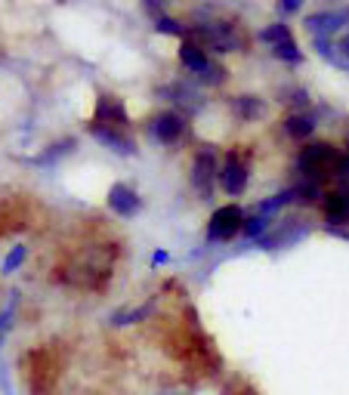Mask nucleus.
<instances>
[{"instance_id":"nucleus-14","label":"nucleus","mask_w":349,"mask_h":395,"mask_svg":"<svg viewBox=\"0 0 349 395\" xmlns=\"http://www.w3.org/2000/svg\"><path fill=\"white\" fill-rule=\"evenodd\" d=\"M313 130H315V124L309 118H290L288 120V133L290 136H309Z\"/></svg>"},{"instance_id":"nucleus-7","label":"nucleus","mask_w":349,"mask_h":395,"mask_svg":"<svg viewBox=\"0 0 349 395\" xmlns=\"http://www.w3.org/2000/svg\"><path fill=\"white\" fill-rule=\"evenodd\" d=\"M263 41L272 43V53H275L278 59H285V62H297L300 59V50H297V43L290 41V31L285 25L266 28V31H263Z\"/></svg>"},{"instance_id":"nucleus-5","label":"nucleus","mask_w":349,"mask_h":395,"mask_svg":"<svg viewBox=\"0 0 349 395\" xmlns=\"http://www.w3.org/2000/svg\"><path fill=\"white\" fill-rule=\"evenodd\" d=\"M238 232H244V210L238 204L220 207L207 222V238L211 241H232Z\"/></svg>"},{"instance_id":"nucleus-8","label":"nucleus","mask_w":349,"mask_h":395,"mask_svg":"<svg viewBox=\"0 0 349 395\" xmlns=\"http://www.w3.org/2000/svg\"><path fill=\"white\" fill-rule=\"evenodd\" d=\"M192 180H195V189L201 192L204 198L213 192V183H216V161H213L211 152H201V155L195 158V173H192Z\"/></svg>"},{"instance_id":"nucleus-19","label":"nucleus","mask_w":349,"mask_h":395,"mask_svg":"<svg viewBox=\"0 0 349 395\" xmlns=\"http://www.w3.org/2000/svg\"><path fill=\"white\" fill-rule=\"evenodd\" d=\"M340 50H343V56H349V37H346V41L340 43Z\"/></svg>"},{"instance_id":"nucleus-13","label":"nucleus","mask_w":349,"mask_h":395,"mask_svg":"<svg viewBox=\"0 0 349 395\" xmlns=\"http://www.w3.org/2000/svg\"><path fill=\"white\" fill-rule=\"evenodd\" d=\"M179 59L186 62V68H192L195 74H204V71H211V65H207V56L201 46H195V43H183L179 46Z\"/></svg>"},{"instance_id":"nucleus-2","label":"nucleus","mask_w":349,"mask_h":395,"mask_svg":"<svg viewBox=\"0 0 349 395\" xmlns=\"http://www.w3.org/2000/svg\"><path fill=\"white\" fill-rule=\"evenodd\" d=\"M69 359H71L69 346H62L59 340L28 346L22 352V359H19L28 395H56L65 371H69Z\"/></svg>"},{"instance_id":"nucleus-20","label":"nucleus","mask_w":349,"mask_h":395,"mask_svg":"<svg viewBox=\"0 0 349 395\" xmlns=\"http://www.w3.org/2000/svg\"><path fill=\"white\" fill-rule=\"evenodd\" d=\"M343 170H349V158H346V161H343Z\"/></svg>"},{"instance_id":"nucleus-3","label":"nucleus","mask_w":349,"mask_h":395,"mask_svg":"<svg viewBox=\"0 0 349 395\" xmlns=\"http://www.w3.org/2000/svg\"><path fill=\"white\" fill-rule=\"evenodd\" d=\"M34 222L31 198L28 195H0V241L25 232Z\"/></svg>"},{"instance_id":"nucleus-10","label":"nucleus","mask_w":349,"mask_h":395,"mask_svg":"<svg viewBox=\"0 0 349 395\" xmlns=\"http://www.w3.org/2000/svg\"><path fill=\"white\" fill-rule=\"evenodd\" d=\"M322 210H325L328 225H343V222H349V192H331V195H325Z\"/></svg>"},{"instance_id":"nucleus-9","label":"nucleus","mask_w":349,"mask_h":395,"mask_svg":"<svg viewBox=\"0 0 349 395\" xmlns=\"http://www.w3.org/2000/svg\"><path fill=\"white\" fill-rule=\"evenodd\" d=\"M152 133L158 136V143H164V145H173V143H179L183 139V133H186V124H183V118L179 115H173V111H167V115H161L152 124Z\"/></svg>"},{"instance_id":"nucleus-4","label":"nucleus","mask_w":349,"mask_h":395,"mask_svg":"<svg viewBox=\"0 0 349 395\" xmlns=\"http://www.w3.org/2000/svg\"><path fill=\"white\" fill-rule=\"evenodd\" d=\"M248 180H251V170H248V158H244L241 152H226V161L223 167L216 170V183L223 185V192L229 195H241L244 189H248Z\"/></svg>"},{"instance_id":"nucleus-12","label":"nucleus","mask_w":349,"mask_h":395,"mask_svg":"<svg viewBox=\"0 0 349 395\" xmlns=\"http://www.w3.org/2000/svg\"><path fill=\"white\" fill-rule=\"evenodd\" d=\"M306 25H309V31H313L315 37L322 34V37H331L337 28L346 25V13H322V16H309L306 19Z\"/></svg>"},{"instance_id":"nucleus-15","label":"nucleus","mask_w":349,"mask_h":395,"mask_svg":"<svg viewBox=\"0 0 349 395\" xmlns=\"http://www.w3.org/2000/svg\"><path fill=\"white\" fill-rule=\"evenodd\" d=\"M226 395H260L257 389L251 386L248 380H241V377H235L232 383H229V389H226Z\"/></svg>"},{"instance_id":"nucleus-16","label":"nucleus","mask_w":349,"mask_h":395,"mask_svg":"<svg viewBox=\"0 0 349 395\" xmlns=\"http://www.w3.org/2000/svg\"><path fill=\"white\" fill-rule=\"evenodd\" d=\"M238 111H241V115H248V118H257V115H263V106H260V102H253V96H241L238 99Z\"/></svg>"},{"instance_id":"nucleus-1","label":"nucleus","mask_w":349,"mask_h":395,"mask_svg":"<svg viewBox=\"0 0 349 395\" xmlns=\"http://www.w3.org/2000/svg\"><path fill=\"white\" fill-rule=\"evenodd\" d=\"M121 260V244L106 235H93L81 244H69L53 262V281L78 294H102Z\"/></svg>"},{"instance_id":"nucleus-18","label":"nucleus","mask_w":349,"mask_h":395,"mask_svg":"<svg viewBox=\"0 0 349 395\" xmlns=\"http://www.w3.org/2000/svg\"><path fill=\"white\" fill-rule=\"evenodd\" d=\"M161 31H167V34H171V31H179V25L171 22V19H161Z\"/></svg>"},{"instance_id":"nucleus-6","label":"nucleus","mask_w":349,"mask_h":395,"mask_svg":"<svg viewBox=\"0 0 349 395\" xmlns=\"http://www.w3.org/2000/svg\"><path fill=\"white\" fill-rule=\"evenodd\" d=\"M127 127V111L124 102L118 96H99L96 102V124H93V133L99 130H124Z\"/></svg>"},{"instance_id":"nucleus-11","label":"nucleus","mask_w":349,"mask_h":395,"mask_svg":"<svg viewBox=\"0 0 349 395\" xmlns=\"http://www.w3.org/2000/svg\"><path fill=\"white\" fill-rule=\"evenodd\" d=\"M108 204H111V210L121 213V216H133L139 207H143V201H139V195L130 189V185H115L108 195Z\"/></svg>"},{"instance_id":"nucleus-17","label":"nucleus","mask_w":349,"mask_h":395,"mask_svg":"<svg viewBox=\"0 0 349 395\" xmlns=\"http://www.w3.org/2000/svg\"><path fill=\"white\" fill-rule=\"evenodd\" d=\"M300 6H303V0H281V9H285V13H297Z\"/></svg>"}]
</instances>
